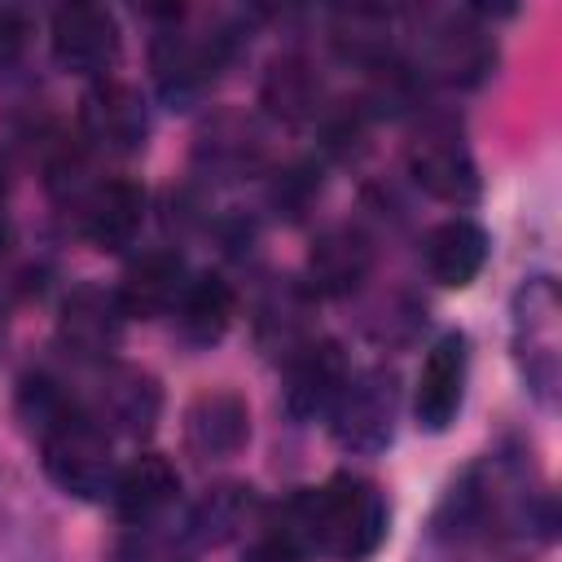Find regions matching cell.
Listing matches in <instances>:
<instances>
[{
	"label": "cell",
	"mask_w": 562,
	"mask_h": 562,
	"mask_svg": "<svg viewBox=\"0 0 562 562\" xmlns=\"http://www.w3.org/2000/svg\"><path fill=\"white\" fill-rule=\"evenodd\" d=\"M386 496L378 483L360 474H334L325 487H303L294 492L281 514L272 536L294 544L299 553H325L338 562H360L378 553L386 540Z\"/></svg>",
	"instance_id": "cell-1"
},
{
	"label": "cell",
	"mask_w": 562,
	"mask_h": 562,
	"mask_svg": "<svg viewBox=\"0 0 562 562\" xmlns=\"http://www.w3.org/2000/svg\"><path fill=\"white\" fill-rule=\"evenodd\" d=\"M40 457L48 479L79 501H101L114 487V452H110V435L105 426L83 408H66L57 422H48L40 430Z\"/></svg>",
	"instance_id": "cell-2"
},
{
	"label": "cell",
	"mask_w": 562,
	"mask_h": 562,
	"mask_svg": "<svg viewBox=\"0 0 562 562\" xmlns=\"http://www.w3.org/2000/svg\"><path fill=\"white\" fill-rule=\"evenodd\" d=\"M514 360L527 391L553 404L562 382V299L553 277H531L514 294Z\"/></svg>",
	"instance_id": "cell-3"
},
{
	"label": "cell",
	"mask_w": 562,
	"mask_h": 562,
	"mask_svg": "<svg viewBox=\"0 0 562 562\" xmlns=\"http://www.w3.org/2000/svg\"><path fill=\"white\" fill-rule=\"evenodd\" d=\"M228 53H233V35H224V31H215V35H189V31H176V26L158 31L154 44H149V66H154L158 97L171 110L198 101L215 83Z\"/></svg>",
	"instance_id": "cell-4"
},
{
	"label": "cell",
	"mask_w": 562,
	"mask_h": 562,
	"mask_svg": "<svg viewBox=\"0 0 562 562\" xmlns=\"http://www.w3.org/2000/svg\"><path fill=\"white\" fill-rule=\"evenodd\" d=\"M329 430L347 452H382L395 430V378L386 369L347 373L329 404Z\"/></svg>",
	"instance_id": "cell-5"
},
{
	"label": "cell",
	"mask_w": 562,
	"mask_h": 562,
	"mask_svg": "<svg viewBox=\"0 0 562 562\" xmlns=\"http://www.w3.org/2000/svg\"><path fill=\"white\" fill-rule=\"evenodd\" d=\"M79 136L97 154H136L149 136L145 101L132 83L101 79L79 101Z\"/></svg>",
	"instance_id": "cell-6"
},
{
	"label": "cell",
	"mask_w": 562,
	"mask_h": 562,
	"mask_svg": "<svg viewBox=\"0 0 562 562\" xmlns=\"http://www.w3.org/2000/svg\"><path fill=\"white\" fill-rule=\"evenodd\" d=\"M48 48L70 75H105L119 57V22L101 4H61L48 22Z\"/></svg>",
	"instance_id": "cell-7"
},
{
	"label": "cell",
	"mask_w": 562,
	"mask_h": 562,
	"mask_svg": "<svg viewBox=\"0 0 562 562\" xmlns=\"http://www.w3.org/2000/svg\"><path fill=\"white\" fill-rule=\"evenodd\" d=\"M465 373H470V342L465 334H443L422 369H417V386H413V417L426 435H443L465 400Z\"/></svg>",
	"instance_id": "cell-8"
},
{
	"label": "cell",
	"mask_w": 562,
	"mask_h": 562,
	"mask_svg": "<svg viewBox=\"0 0 562 562\" xmlns=\"http://www.w3.org/2000/svg\"><path fill=\"white\" fill-rule=\"evenodd\" d=\"M492 40L470 13H448L422 35V70L443 83H479L492 70Z\"/></svg>",
	"instance_id": "cell-9"
},
{
	"label": "cell",
	"mask_w": 562,
	"mask_h": 562,
	"mask_svg": "<svg viewBox=\"0 0 562 562\" xmlns=\"http://www.w3.org/2000/svg\"><path fill=\"white\" fill-rule=\"evenodd\" d=\"M408 176L439 202L465 206L479 198V171L452 127H426L408 149Z\"/></svg>",
	"instance_id": "cell-10"
},
{
	"label": "cell",
	"mask_w": 562,
	"mask_h": 562,
	"mask_svg": "<svg viewBox=\"0 0 562 562\" xmlns=\"http://www.w3.org/2000/svg\"><path fill=\"white\" fill-rule=\"evenodd\" d=\"M347 373H351L347 356L334 338H307L299 351H290V364H285V413L294 422H312L329 413Z\"/></svg>",
	"instance_id": "cell-11"
},
{
	"label": "cell",
	"mask_w": 562,
	"mask_h": 562,
	"mask_svg": "<svg viewBox=\"0 0 562 562\" xmlns=\"http://www.w3.org/2000/svg\"><path fill=\"white\" fill-rule=\"evenodd\" d=\"M250 439V408L237 391L228 386H211L202 395H193V404L184 408V443L198 461H224L237 457Z\"/></svg>",
	"instance_id": "cell-12"
},
{
	"label": "cell",
	"mask_w": 562,
	"mask_h": 562,
	"mask_svg": "<svg viewBox=\"0 0 562 562\" xmlns=\"http://www.w3.org/2000/svg\"><path fill=\"white\" fill-rule=\"evenodd\" d=\"M105 435H149L158 413H162V386L154 373L132 369V364H105L101 382H97V404L88 408Z\"/></svg>",
	"instance_id": "cell-13"
},
{
	"label": "cell",
	"mask_w": 562,
	"mask_h": 562,
	"mask_svg": "<svg viewBox=\"0 0 562 562\" xmlns=\"http://www.w3.org/2000/svg\"><path fill=\"white\" fill-rule=\"evenodd\" d=\"M184 285H189V268L176 250H145L140 259L127 263L119 290H114V303L132 321H154V316L176 312Z\"/></svg>",
	"instance_id": "cell-14"
},
{
	"label": "cell",
	"mask_w": 562,
	"mask_h": 562,
	"mask_svg": "<svg viewBox=\"0 0 562 562\" xmlns=\"http://www.w3.org/2000/svg\"><path fill=\"white\" fill-rule=\"evenodd\" d=\"M123 312L114 303V294L105 290H75L66 303H61V316H57V342L75 356V360H110V351L119 347L123 338Z\"/></svg>",
	"instance_id": "cell-15"
},
{
	"label": "cell",
	"mask_w": 562,
	"mask_h": 562,
	"mask_svg": "<svg viewBox=\"0 0 562 562\" xmlns=\"http://www.w3.org/2000/svg\"><path fill=\"white\" fill-rule=\"evenodd\" d=\"M369 268H373V246L351 224L325 228L307 250V285H312V294H325V299H342V294L360 290Z\"/></svg>",
	"instance_id": "cell-16"
},
{
	"label": "cell",
	"mask_w": 562,
	"mask_h": 562,
	"mask_svg": "<svg viewBox=\"0 0 562 562\" xmlns=\"http://www.w3.org/2000/svg\"><path fill=\"white\" fill-rule=\"evenodd\" d=\"M422 259H426L430 281H439L443 290H465L487 263V233L474 220L452 215L426 233Z\"/></svg>",
	"instance_id": "cell-17"
},
{
	"label": "cell",
	"mask_w": 562,
	"mask_h": 562,
	"mask_svg": "<svg viewBox=\"0 0 562 562\" xmlns=\"http://www.w3.org/2000/svg\"><path fill=\"white\" fill-rule=\"evenodd\" d=\"M176 492H180V474H176V465H171L162 452H140V457H132V461L114 474V487H110L119 518H127L132 527L158 522L162 509L176 501Z\"/></svg>",
	"instance_id": "cell-18"
},
{
	"label": "cell",
	"mask_w": 562,
	"mask_h": 562,
	"mask_svg": "<svg viewBox=\"0 0 562 562\" xmlns=\"http://www.w3.org/2000/svg\"><path fill=\"white\" fill-rule=\"evenodd\" d=\"M145 224V189L136 180H105L83 202V237L97 250H123Z\"/></svg>",
	"instance_id": "cell-19"
},
{
	"label": "cell",
	"mask_w": 562,
	"mask_h": 562,
	"mask_svg": "<svg viewBox=\"0 0 562 562\" xmlns=\"http://www.w3.org/2000/svg\"><path fill=\"white\" fill-rule=\"evenodd\" d=\"M233 285L224 281V277H215V272H206V277H193L189 285H184V294H180V303H176V316H180V338L189 342V347H211V342H220L224 334H228V325H233Z\"/></svg>",
	"instance_id": "cell-20"
},
{
	"label": "cell",
	"mask_w": 562,
	"mask_h": 562,
	"mask_svg": "<svg viewBox=\"0 0 562 562\" xmlns=\"http://www.w3.org/2000/svg\"><path fill=\"white\" fill-rule=\"evenodd\" d=\"M259 496L246 483H215L193 509H189V540L193 544H224L233 536L246 531V522L255 518Z\"/></svg>",
	"instance_id": "cell-21"
},
{
	"label": "cell",
	"mask_w": 562,
	"mask_h": 562,
	"mask_svg": "<svg viewBox=\"0 0 562 562\" xmlns=\"http://www.w3.org/2000/svg\"><path fill=\"white\" fill-rule=\"evenodd\" d=\"M259 101H263V110H268L272 119L299 123V119L316 114V105H321V79H316V70H312L299 53L277 57L272 70L263 75Z\"/></svg>",
	"instance_id": "cell-22"
},
{
	"label": "cell",
	"mask_w": 562,
	"mask_h": 562,
	"mask_svg": "<svg viewBox=\"0 0 562 562\" xmlns=\"http://www.w3.org/2000/svg\"><path fill=\"white\" fill-rule=\"evenodd\" d=\"M198 154H202L215 171H241V167H250V162L259 158V136H255L250 123L224 114V119H215V123L202 132Z\"/></svg>",
	"instance_id": "cell-23"
},
{
	"label": "cell",
	"mask_w": 562,
	"mask_h": 562,
	"mask_svg": "<svg viewBox=\"0 0 562 562\" xmlns=\"http://www.w3.org/2000/svg\"><path fill=\"white\" fill-rule=\"evenodd\" d=\"M114 562H193L189 531H162L158 522H140L114 553Z\"/></svg>",
	"instance_id": "cell-24"
},
{
	"label": "cell",
	"mask_w": 562,
	"mask_h": 562,
	"mask_svg": "<svg viewBox=\"0 0 562 562\" xmlns=\"http://www.w3.org/2000/svg\"><path fill=\"white\" fill-rule=\"evenodd\" d=\"M316 189H321V171H316L312 162H294L290 171H281V180H277V189H272V202H277L285 215H299V211L312 202Z\"/></svg>",
	"instance_id": "cell-25"
},
{
	"label": "cell",
	"mask_w": 562,
	"mask_h": 562,
	"mask_svg": "<svg viewBox=\"0 0 562 562\" xmlns=\"http://www.w3.org/2000/svg\"><path fill=\"white\" fill-rule=\"evenodd\" d=\"M26 35H31L26 18H22L18 9L0 4V75H9V70L22 61V53H26Z\"/></svg>",
	"instance_id": "cell-26"
},
{
	"label": "cell",
	"mask_w": 562,
	"mask_h": 562,
	"mask_svg": "<svg viewBox=\"0 0 562 562\" xmlns=\"http://www.w3.org/2000/svg\"><path fill=\"white\" fill-rule=\"evenodd\" d=\"M246 562H307V553H299L294 544H285V540L268 536V540H259V544L246 553Z\"/></svg>",
	"instance_id": "cell-27"
},
{
	"label": "cell",
	"mask_w": 562,
	"mask_h": 562,
	"mask_svg": "<svg viewBox=\"0 0 562 562\" xmlns=\"http://www.w3.org/2000/svg\"><path fill=\"white\" fill-rule=\"evenodd\" d=\"M13 246V220H9V206H4V184H0V259L9 255Z\"/></svg>",
	"instance_id": "cell-28"
},
{
	"label": "cell",
	"mask_w": 562,
	"mask_h": 562,
	"mask_svg": "<svg viewBox=\"0 0 562 562\" xmlns=\"http://www.w3.org/2000/svg\"><path fill=\"white\" fill-rule=\"evenodd\" d=\"M0 342H4V307H0Z\"/></svg>",
	"instance_id": "cell-29"
}]
</instances>
